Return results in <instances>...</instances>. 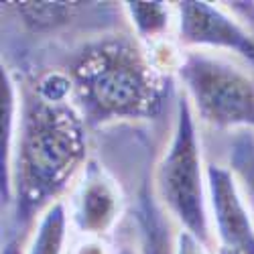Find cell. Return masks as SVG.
<instances>
[{"label":"cell","instance_id":"1","mask_svg":"<svg viewBox=\"0 0 254 254\" xmlns=\"http://www.w3.org/2000/svg\"><path fill=\"white\" fill-rule=\"evenodd\" d=\"M86 118L71 102L53 104L37 92L20 96L12 159L16 222L27 224L61 201L88 165Z\"/></svg>","mask_w":254,"mask_h":254},{"label":"cell","instance_id":"2","mask_svg":"<svg viewBox=\"0 0 254 254\" xmlns=\"http://www.w3.org/2000/svg\"><path fill=\"white\" fill-rule=\"evenodd\" d=\"M73 98L90 124L112 120H151L169 96L167 77L149 61L134 35L92 43L71 69Z\"/></svg>","mask_w":254,"mask_h":254},{"label":"cell","instance_id":"3","mask_svg":"<svg viewBox=\"0 0 254 254\" xmlns=\"http://www.w3.org/2000/svg\"><path fill=\"white\" fill-rule=\"evenodd\" d=\"M189 100L175 106L173 132L155 171V197L179 228L218 248L207 205V163H203L197 122Z\"/></svg>","mask_w":254,"mask_h":254},{"label":"cell","instance_id":"4","mask_svg":"<svg viewBox=\"0 0 254 254\" xmlns=\"http://www.w3.org/2000/svg\"><path fill=\"white\" fill-rule=\"evenodd\" d=\"M195 118L218 130H254V75L234 61L185 51L177 71Z\"/></svg>","mask_w":254,"mask_h":254},{"label":"cell","instance_id":"5","mask_svg":"<svg viewBox=\"0 0 254 254\" xmlns=\"http://www.w3.org/2000/svg\"><path fill=\"white\" fill-rule=\"evenodd\" d=\"M175 8V39L185 51L234 53L254 63V37L230 8L203 0H183Z\"/></svg>","mask_w":254,"mask_h":254},{"label":"cell","instance_id":"6","mask_svg":"<svg viewBox=\"0 0 254 254\" xmlns=\"http://www.w3.org/2000/svg\"><path fill=\"white\" fill-rule=\"evenodd\" d=\"M65 203L77 236H110L124 214L120 185L96 161H88Z\"/></svg>","mask_w":254,"mask_h":254},{"label":"cell","instance_id":"7","mask_svg":"<svg viewBox=\"0 0 254 254\" xmlns=\"http://www.w3.org/2000/svg\"><path fill=\"white\" fill-rule=\"evenodd\" d=\"M207 205L216 246L254 254V220L228 165L207 163Z\"/></svg>","mask_w":254,"mask_h":254},{"label":"cell","instance_id":"8","mask_svg":"<svg viewBox=\"0 0 254 254\" xmlns=\"http://www.w3.org/2000/svg\"><path fill=\"white\" fill-rule=\"evenodd\" d=\"M2 122H0V195L2 205H12V159L18 130L20 94L16 81L8 71L2 69Z\"/></svg>","mask_w":254,"mask_h":254},{"label":"cell","instance_id":"9","mask_svg":"<svg viewBox=\"0 0 254 254\" xmlns=\"http://www.w3.org/2000/svg\"><path fill=\"white\" fill-rule=\"evenodd\" d=\"M132 27V35L142 45L173 37L177 31V8L169 2H122Z\"/></svg>","mask_w":254,"mask_h":254},{"label":"cell","instance_id":"10","mask_svg":"<svg viewBox=\"0 0 254 254\" xmlns=\"http://www.w3.org/2000/svg\"><path fill=\"white\" fill-rule=\"evenodd\" d=\"M69 211L65 199L51 203L39 216L25 254H67L69 242Z\"/></svg>","mask_w":254,"mask_h":254},{"label":"cell","instance_id":"11","mask_svg":"<svg viewBox=\"0 0 254 254\" xmlns=\"http://www.w3.org/2000/svg\"><path fill=\"white\" fill-rule=\"evenodd\" d=\"M165 209L157 201V197L142 193L138 197L136 209H134V224L138 230L140 240V252L142 254H173V240L175 234H167L165 226Z\"/></svg>","mask_w":254,"mask_h":254},{"label":"cell","instance_id":"12","mask_svg":"<svg viewBox=\"0 0 254 254\" xmlns=\"http://www.w3.org/2000/svg\"><path fill=\"white\" fill-rule=\"evenodd\" d=\"M228 167L236 175L238 185L244 193L248 209L254 220V134L252 130H240L230 142Z\"/></svg>","mask_w":254,"mask_h":254},{"label":"cell","instance_id":"13","mask_svg":"<svg viewBox=\"0 0 254 254\" xmlns=\"http://www.w3.org/2000/svg\"><path fill=\"white\" fill-rule=\"evenodd\" d=\"M73 6L65 2H18V12L25 23L35 31L57 29L65 25Z\"/></svg>","mask_w":254,"mask_h":254},{"label":"cell","instance_id":"14","mask_svg":"<svg viewBox=\"0 0 254 254\" xmlns=\"http://www.w3.org/2000/svg\"><path fill=\"white\" fill-rule=\"evenodd\" d=\"M144 49H146V55H149V61L153 63V67L165 77L177 75L179 67L183 65L185 49L173 37L157 41V43H151V45H144Z\"/></svg>","mask_w":254,"mask_h":254},{"label":"cell","instance_id":"15","mask_svg":"<svg viewBox=\"0 0 254 254\" xmlns=\"http://www.w3.org/2000/svg\"><path fill=\"white\" fill-rule=\"evenodd\" d=\"M37 96L47 102H53V104L69 102V98H73L71 75L61 73V71H51V73L43 75L37 86Z\"/></svg>","mask_w":254,"mask_h":254},{"label":"cell","instance_id":"16","mask_svg":"<svg viewBox=\"0 0 254 254\" xmlns=\"http://www.w3.org/2000/svg\"><path fill=\"white\" fill-rule=\"evenodd\" d=\"M173 254H216V250L199 240L195 234L183 228H177L173 240Z\"/></svg>","mask_w":254,"mask_h":254},{"label":"cell","instance_id":"17","mask_svg":"<svg viewBox=\"0 0 254 254\" xmlns=\"http://www.w3.org/2000/svg\"><path fill=\"white\" fill-rule=\"evenodd\" d=\"M67 254H116L106 238L98 236H77L71 244Z\"/></svg>","mask_w":254,"mask_h":254},{"label":"cell","instance_id":"18","mask_svg":"<svg viewBox=\"0 0 254 254\" xmlns=\"http://www.w3.org/2000/svg\"><path fill=\"white\" fill-rule=\"evenodd\" d=\"M2 254H25V248L20 246L18 238H8L2 244Z\"/></svg>","mask_w":254,"mask_h":254},{"label":"cell","instance_id":"19","mask_svg":"<svg viewBox=\"0 0 254 254\" xmlns=\"http://www.w3.org/2000/svg\"><path fill=\"white\" fill-rule=\"evenodd\" d=\"M116 254H142V252L138 248H134V246H118Z\"/></svg>","mask_w":254,"mask_h":254},{"label":"cell","instance_id":"20","mask_svg":"<svg viewBox=\"0 0 254 254\" xmlns=\"http://www.w3.org/2000/svg\"><path fill=\"white\" fill-rule=\"evenodd\" d=\"M216 254H238V252L230 250V248H216Z\"/></svg>","mask_w":254,"mask_h":254}]
</instances>
